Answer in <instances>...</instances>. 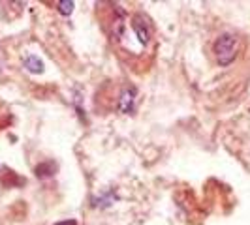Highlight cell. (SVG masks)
I'll return each instance as SVG.
<instances>
[{
    "mask_svg": "<svg viewBox=\"0 0 250 225\" xmlns=\"http://www.w3.org/2000/svg\"><path fill=\"white\" fill-rule=\"evenodd\" d=\"M214 53H216V58L220 66H229V64L235 60V55H237V39L231 34H222L214 41Z\"/></svg>",
    "mask_w": 250,
    "mask_h": 225,
    "instance_id": "6da1fadb",
    "label": "cell"
},
{
    "mask_svg": "<svg viewBox=\"0 0 250 225\" xmlns=\"http://www.w3.org/2000/svg\"><path fill=\"white\" fill-rule=\"evenodd\" d=\"M132 26H134V30H136V34H138L139 41H141L143 45H147L150 38V26H149V23H147V19H145L143 15H136V17L132 19Z\"/></svg>",
    "mask_w": 250,
    "mask_h": 225,
    "instance_id": "7a4b0ae2",
    "label": "cell"
},
{
    "mask_svg": "<svg viewBox=\"0 0 250 225\" xmlns=\"http://www.w3.org/2000/svg\"><path fill=\"white\" fill-rule=\"evenodd\" d=\"M134 101H136V90L134 88H125L121 92V98H119V111L128 114V112L134 111Z\"/></svg>",
    "mask_w": 250,
    "mask_h": 225,
    "instance_id": "3957f363",
    "label": "cell"
},
{
    "mask_svg": "<svg viewBox=\"0 0 250 225\" xmlns=\"http://www.w3.org/2000/svg\"><path fill=\"white\" fill-rule=\"evenodd\" d=\"M25 68L30 74H42L43 72V62L38 56H34V55H28L25 58Z\"/></svg>",
    "mask_w": 250,
    "mask_h": 225,
    "instance_id": "277c9868",
    "label": "cell"
},
{
    "mask_svg": "<svg viewBox=\"0 0 250 225\" xmlns=\"http://www.w3.org/2000/svg\"><path fill=\"white\" fill-rule=\"evenodd\" d=\"M74 2L72 0H61L59 4H57V10L59 13H62V15H70V13L74 12Z\"/></svg>",
    "mask_w": 250,
    "mask_h": 225,
    "instance_id": "5b68a950",
    "label": "cell"
},
{
    "mask_svg": "<svg viewBox=\"0 0 250 225\" xmlns=\"http://www.w3.org/2000/svg\"><path fill=\"white\" fill-rule=\"evenodd\" d=\"M55 225H75V222H59V224Z\"/></svg>",
    "mask_w": 250,
    "mask_h": 225,
    "instance_id": "8992f818",
    "label": "cell"
}]
</instances>
